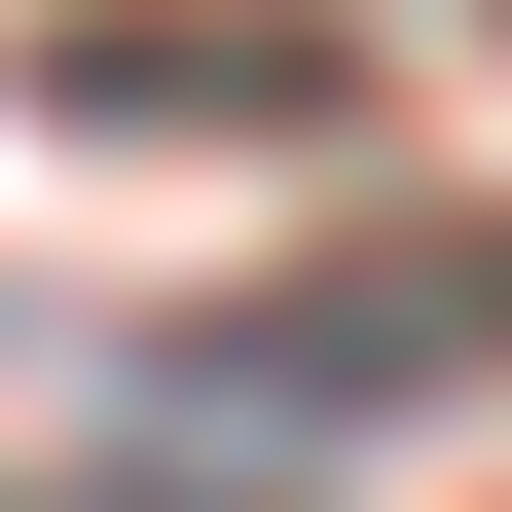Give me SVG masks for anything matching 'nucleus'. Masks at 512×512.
Returning <instances> with one entry per match:
<instances>
[{
	"mask_svg": "<svg viewBox=\"0 0 512 512\" xmlns=\"http://www.w3.org/2000/svg\"><path fill=\"white\" fill-rule=\"evenodd\" d=\"M183 512H220V476H183Z\"/></svg>",
	"mask_w": 512,
	"mask_h": 512,
	"instance_id": "nucleus-3",
	"label": "nucleus"
},
{
	"mask_svg": "<svg viewBox=\"0 0 512 512\" xmlns=\"http://www.w3.org/2000/svg\"><path fill=\"white\" fill-rule=\"evenodd\" d=\"M0 74H37V147H330L366 37H330V0H37Z\"/></svg>",
	"mask_w": 512,
	"mask_h": 512,
	"instance_id": "nucleus-1",
	"label": "nucleus"
},
{
	"mask_svg": "<svg viewBox=\"0 0 512 512\" xmlns=\"http://www.w3.org/2000/svg\"><path fill=\"white\" fill-rule=\"evenodd\" d=\"M476 366H512V220H403L366 293H256L220 403H476Z\"/></svg>",
	"mask_w": 512,
	"mask_h": 512,
	"instance_id": "nucleus-2",
	"label": "nucleus"
}]
</instances>
